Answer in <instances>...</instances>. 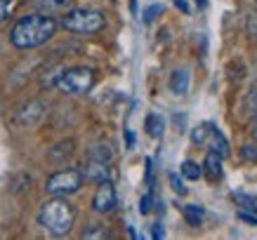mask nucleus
I'll use <instances>...</instances> for the list:
<instances>
[{"label": "nucleus", "mask_w": 257, "mask_h": 240, "mask_svg": "<svg viewBox=\"0 0 257 240\" xmlns=\"http://www.w3.org/2000/svg\"><path fill=\"white\" fill-rule=\"evenodd\" d=\"M116 202H118V195H116L113 184H111V179L109 181H99L97 193H94V198H92L94 212H99V214H109V212L116 209Z\"/></svg>", "instance_id": "423d86ee"}, {"label": "nucleus", "mask_w": 257, "mask_h": 240, "mask_svg": "<svg viewBox=\"0 0 257 240\" xmlns=\"http://www.w3.org/2000/svg\"><path fill=\"white\" fill-rule=\"evenodd\" d=\"M182 214H184V221H187L189 226L198 228V226L203 224V219H205V209H203L201 205H184V207H182Z\"/></svg>", "instance_id": "4468645a"}, {"label": "nucleus", "mask_w": 257, "mask_h": 240, "mask_svg": "<svg viewBox=\"0 0 257 240\" xmlns=\"http://www.w3.org/2000/svg\"><path fill=\"white\" fill-rule=\"evenodd\" d=\"M83 181H85V177H83L80 170H59L47 177L45 191L50 195H62V198H66V195L78 193Z\"/></svg>", "instance_id": "39448f33"}, {"label": "nucleus", "mask_w": 257, "mask_h": 240, "mask_svg": "<svg viewBox=\"0 0 257 240\" xmlns=\"http://www.w3.org/2000/svg\"><path fill=\"white\" fill-rule=\"evenodd\" d=\"M201 167L205 170V174H208L210 181H217V179H222V174H224V172H222V158H219L217 153H212V151L205 155V163H203Z\"/></svg>", "instance_id": "f8f14e48"}, {"label": "nucleus", "mask_w": 257, "mask_h": 240, "mask_svg": "<svg viewBox=\"0 0 257 240\" xmlns=\"http://www.w3.org/2000/svg\"><path fill=\"white\" fill-rule=\"evenodd\" d=\"M170 184H172V191L177 195H187V186L179 179V174H170Z\"/></svg>", "instance_id": "4be33fe9"}, {"label": "nucleus", "mask_w": 257, "mask_h": 240, "mask_svg": "<svg viewBox=\"0 0 257 240\" xmlns=\"http://www.w3.org/2000/svg\"><path fill=\"white\" fill-rule=\"evenodd\" d=\"M104 26H106V19L97 10H69L62 17V29L71 33L92 36V33H99Z\"/></svg>", "instance_id": "7ed1b4c3"}, {"label": "nucleus", "mask_w": 257, "mask_h": 240, "mask_svg": "<svg viewBox=\"0 0 257 240\" xmlns=\"http://www.w3.org/2000/svg\"><path fill=\"white\" fill-rule=\"evenodd\" d=\"M83 238H109V233L101 231V228H97V231H85Z\"/></svg>", "instance_id": "bb28decb"}, {"label": "nucleus", "mask_w": 257, "mask_h": 240, "mask_svg": "<svg viewBox=\"0 0 257 240\" xmlns=\"http://www.w3.org/2000/svg\"><path fill=\"white\" fill-rule=\"evenodd\" d=\"M170 90L177 97H184L189 92V71L187 69H175L170 76Z\"/></svg>", "instance_id": "9b49d317"}, {"label": "nucleus", "mask_w": 257, "mask_h": 240, "mask_svg": "<svg viewBox=\"0 0 257 240\" xmlns=\"http://www.w3.org/2000/svg\"><path fill=\"white\" fill-rule=\"evenodd\" d=\"M205 144H208V148H210L212 153H217L222 160L231 155V151H229V141H226V137L222 134V130H219L215 123H208V139H205Z\"/></svg>", "instance_id": "0eeeda50"}, {"label": "nucleus", "mask_w": 257, "mask_h": 240, "mask_svg": "<svg viewBox=\"0 0 257 240\" xmlns=\"http://www.w3.org/2000/svg\"><path fill=\"white\" fill-rule=\"evenodd\" d=\"M231 198H234V202L238 205V209H245V212H252V214H257V195L252 193H231Z\"/></svg>", "instance_id": "2eb2a0df"}, {"label": "nucleus", "mask_w": 257, "mask_h": 240, "mask_svg": "<svg viewBox=\"0 0 257 240\" xmlns=\"http://www.w3.org/2000/svg\"><path fill=\"white\" fill-rule=\"evenodd\" d=\"M33 5L40 15H57V12H66L71 8V0H33Z\"/></svg>", "instance_id": "9d476101"}, {"label": "nucleus", "mask_w": 257, "mask_h": 240, "mask_svg": "<svg viewBox=\"0 0 257 240\" xmlns=\"http://www.w3.org/2000/svg\"><path fill=\"white\" fill-rule=\"evenodd\" d=\"M144 130H147V134L151 139H161L165 130V120L158 113H149L147 120H144Z\"/></svg>", "instance_id": "ddd939ff"}, {"label": "nucleus", "mask_w": 257, "mask_h": 240, "mask_svg": "<svg viewBox=\"0 0 257 240\" xmlns=\"http://www.w3.org/2000/svg\"><path fill=\"white\" fill-rule=\"evenodd\" d=\"M43 113H45L43 101H29V104L22 106L19 116H17V123L19 125H36L40 118H43Z\"/></svg>", "instance_id": "1a4fd4ad"}, {"label": "nucleus", "mask_w": 257, "mask_h": 240, "mask_svg": "<svg viewBox=\"0 0 257 240\" xmlns=\"http://www.w3.org/2000/svg\"><path fill=\"white\" fill-rule=\"evenodd\" d=\"M83 177L87 181H94V184H99V181H109L111 179V170H109V163H104V160H87V165L83 167Z\"/></svg>", "instance_id": "6e6552de"}, {"label": "nucleus", "mask_w": 257, "mask_h": 240, "mask_svg": "<svg viewBox=\"0 0 257 240\" xmlns=\"http://www.w3.org/2000/svg\"><path fill=\"white\" fill-rule=\"evenodd\" d=\"M175 8H177V10H182L184 15H187V12H189V5H187V3H184V0H175Z\"/></svg>", "instance_id": "cd10ccee"}, {"label": "nucleus", "mask_w": 257, "mask_h": 240, "mask_svg": "<svg viewBox=\"0 0 257 240\" xmlns=\"http://www.w3.org/2000/svg\"><path fill=\"white\" fill-rule=\"evenodd\" d=\"M57 22L50 15H29L22 17L10 31V43L17 50H33V47L45 45L55 36Z\"/></svg>", "instance_id": "f257e3e1"}, {"label": "nucleus", "mask_w": 257, "mask_h": 240, "mask_svg": "<svg viewBox=\"0 0 257 240\" xmlns=\"http://www.w3.org/2000/svg\"><path fill=\"white\" fill-rule=\"evenodd\" d=\"M57 87L66 94H87L94 87V71L87 66L66 69L57 78Z\"/></svg>", "instance_id": "20e7f679"}, {"label": "nucleus", "mask_w": 257, "mask_h": 240, "mask_svg": "<svg viewBox=\"0 0 257 240\" xmlns=\"http://www.w3.org/2000/svg\"><path fill=\"white\" fill-rule=\"evenodd\" d=\"M238 219H241V221H245V224H252V226H257V214H252V212H245V209H238Z\"/></svg>", "instance_id": "393cba45"}, {"label": "nucleus", "mask_w": 257, "mask_h": 240, "mask_svg": "<svg viewBox=\"0 0 257 240\" xmlns=\"http://www.w3.org/2000/svg\"><path fill=\"white\" fill-rule=\"evenodd\" d=\"M196 3H198L201 8H205V5H208V0H196Z\"/></svg>", "instance_id": "c756f323"}, {"label": "nucleus", "mask_w": 257, "mask_h": 240, "mask_svg": "<svg viewBox=\"0 0 257 240\" xmlns=\"http://www.w3.org/2000/svg\"><path fill=\"white\" fill-rule=\"evenodd\" d=\"M245 109H248V113L255 118V123H257V83L250 87L248 99H245Z\"/></svg>", "instance_id": "a211bd4d"}, {"label": "nucleus", "mask_w": 257, "mask_h": 240, "mask_svg": "<svg viewBox=\"0 0 257 240\" xmlns=\"http://www.w3.org/2000/svg\"><path fill=\"white\" fill-rule=\"evenodd\" d=\"M125 134H127V146H133V144H135V137H133V132L127 130V132H125Z\"/></svg>", "instance_id": "c85d7f7f"}, {"label": "nucleus", "mask_w": 257, "mask_h": 240, "mask_svg": "<svg viewBox=\"0 0 257 240\" xmlns=\"http://www.w3.org/2000/svg\"><path fill=\"white\" fill-rule=\"evenodd\" d=\"M12 5H15V0H0V22L8 19V15L12 12Z\"/></svg>", "instance_id": "b1692460"}, {"label": "nucleus", "mask_w": 257, "mask_h": 240, "mask_svg": "<svg viewBox=\"0 0 257 240\" xmlns=\"http://www.w3.org/2000/svg\"><path fill=\"white\" fill-rule=\"evenodd\" d=\"M38 224L52 235H66L76 224V209L62 195H55L47 200L38 212Z\"/></svg>", "instance_id": "f03ea898"}, {"label": "nucleus", "mask_w": 257, "mask_h": 240, "mask_svg": "<svg viewBox=\"0 0 257 240\" xmlns=\"http://www.w3.org/2000/svg\"><path fill=\"white\" fill-rule=\"evenodd\" d=\"M158 15H163V5H149V8L144 10V15H142V19H144L147 24H151Z\"/></svg>", "instance_id": "aec40b11"}, {"label": "nucleus", "mask_w": 257, "mask_h": 240, "mask_svg": "<svg viewBox=\"0 0 257 240\" xmlns=\"http://www.w3.org/2000/svg\"><path fill=\"white\" fill-rule=\"evenodd\" d=\"M241 158L245 163H257V144H245L241 148Z\"/></svg>", "instance_id": "6ab92c4d"}, {"label": "nucleus", "mask_w": 257, "mask_h": 240, "mask_svg": "<svg viewBox=\"0 0 257 240\" xmlns=\"http://www.w3.org/2000/svg\"><path fill=\"white\" fill-rule=\"evenodd\" d=\"M151 238H165V228L163 224H154V228H151Z\"/></svg>", "instance_id": "a878e982"}, {"label": "nucleus", "mask_w": 257, "mask_h": 240, "mask_svg": "<svg viewBox=\"0 0 257 240\" xmlns=\"http://www.w3.org/2000/svg\"><path fill=\"white\" fill-rule=\"evenodd\" d=\"M179 174L184 179H189V181H198L203 177V167L198 163H194V160H184L182 167H179Z\"/></svg>", "instance_id": "dca6fc26"}, {"label": "nucleus", "mask_w": 257, "mask_h": 240, "mask_svg": "<svg viewBox=\"0 0 257 240\" xmlns=\"http://www.w3.org/2000/svg\"><path fill=\"white\" fill-rule=\"evenodd\" d=\"M111 148L106 146V144H99V146H94L92 151H90V158L92 160H104V163H111Z\"/></svg>", "instance_id": "f3484780"}, {"label": "nucleus", "mask_w": 257, "mask_h": 240, "mask_svg": "<svg viewBox=\"0 0 257 240\" xmlns=\"http://www.w3.org/2000/svg\"><path fill=\"white\" fill-rule=\"evenodd\" d=\"M151 205H154V193L149 191V193L142 195V200H140V212H142V214H149V212H151Z\"/></svg>", "instance_id": "5701e85b"}, {"label": "nucleus", "mask_w": 257, "mask_h": 240, "mask_svg": "<svg viewBox=\"0 0 257 240\" xmlns=\"http://www.w3.org/2000/svg\"><path fill=\"white\" fill-rule=\"evenodd\" d=\"M205 139H208V123L201 125V127H196V130L191 132V141H194V144H205Z\"/></svg>", "instance_id": "412c9836"}]
</instances>
